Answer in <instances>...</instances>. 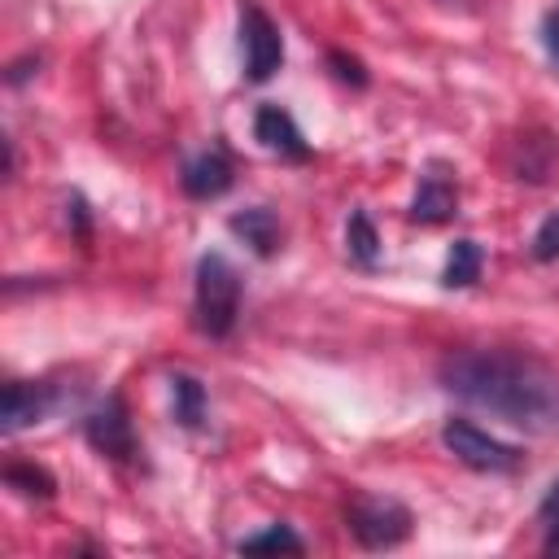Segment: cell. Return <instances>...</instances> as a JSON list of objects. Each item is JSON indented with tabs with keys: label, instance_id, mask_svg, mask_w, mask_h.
<instances>
[{
	"label": "cell",
	"instance_id": "1",
	"mask_svg": "<svg viewBox=\"0 0 559 559\" xmlns=\"http://www.w3.org/2000/svg\"><path fill=\"white\" fill-rule=\"evenodd\" d=\"M437 380L459 402L524 428V432H555L559 428V376L524 354V349H459L445 354Z\"/></svg>",
	"mask_w": 559,
	"mask_h": 559
},
{
	"label": "cell",
	"instance_id": "17",
	"mask_svg": "<svg viewBox=\"0 0 559 559\" xmlns=\"http://www.w3.org/2000/svg\"><path fill=\"white\" fill-rule=\"evenodd\" d=\"M528 253H533V262H559V210L537 223Z\"/></svg>",
	"mask_w": 559,
	"mask_h": 559
},
{
	"label": "cell",
	"instance_id": "9",
	"mask_svg": "<svg viewBox=\"0 0 559 559\" xmlns=\"http://www.w3.org/2000/svg\"><path fill=\"white\" fill-rule=\"evenodd\" d=\"M253 140H258L266 153L284 157V162H310V144H306L297 118H293L284 105H275V100L258 105V114H253Z\"/></svg>",
	"mask_w": 559,
	"mask_h": 559
},
{
	"label": "cell",
	"instance_id": "6",
	"mask_svg": "<svg viewBox=\"0 0 559 559\" xmlns=\"http://www.w3.org/2000/svg\"><path fill=\"white\" fill-rule=\"evenodd\" d=\"M240 61L245 83H266L284 66V35L258 0H240Z\"/></svg>",
	"mask_w": 559,
	"mask_h": 559
},
{
	"label": "cell",
	"instance_id": "14",
	"mask_svg": "<svg viewBox=\"0 0 559 559\" xmlns=\"http://www.w3.org/2000/svg\"><path fill=\"white\" fill-rule=\"evenodd\" d=\"M480 266H485V249L472 240V236H459L445 253V271H441V284L445 288H472L480 280Z\"/></svg>",
	"mask_w": 559,
	"mask_h": 559
},
{
	"label": "cell",
	"instance_id": "19",
	"mask_svg": "<svg viewBox=\"0 0 559 559\" xmlns=\"http://www.w3.org/2000/svg\"><path fill=\"white\" fill-rule=\"evenodd\" d=\"M537 520L546 528V550H559V480H550V489L537 502Z\"/></svg>",
	"mask_w": 559,
	"mask_h": 559
},
{
	"label": "cell",
	"instance_id": "15",
	"mask_svg": "<svg viewBox=\"0 0 559 559\" xmlns=\"http://www.w3.org/2000/svg\"><path fill=\"white\" fill-rule=\"evenodd\" d=\"M236 550L240 555H271V550H284V555H301L306 550V542L280 520V524H266L262 533H249V537H240L236 542Z\"/></svg>",
	"mask_w": 559,
	"mask_h": 559
},
{
	"label": "cell",
	"instance_id": "16",
	"mask_svg": "<svg viewBox=\"0 0 559 559\" xmlns=\"http://www.w3.org/2000/svg\"><path fill=\"white\" fill-rule=\"evenodd\" d=\"M4 485L17 489L22 498H52L57 493V480L39 463H9L4 467Z\"/></svg>",
	"mask_w": 559,
	"mask_h": 559
},
{
	"label": "cell",
	"instance_id": "21",
	"mask_svg": "<svg viewBox=\"0 0 559 559\" xmlns=\"http://www.w3.org/2000/svg\"><path fill=\"white\" fill-rule=\"evenodd\" d=\"M542 48H546V57L559 66V9H550V13L542 17Z\"/></svg>",
	"mask_w": 559,
	"mask_h": 559
},
{
	"label": "cell",
	"instance_id": "8",
	"mask_svg": "<svg viewBox=\"0 0 559 559\" xmlns=\"http://www.w3.org/2000/svg\"><path fill=\"white\" fill-rule=\"evenodd\" d=\"M231 183H236V166H231V153L223 144L192 153L179 170V188L192 201H218L223 192H231Z\"/></svg>",
	"mask_w": 559,
	"mask_h": 559
},
{
	"label": "cell",
	"instance_id": "7",
	"mask_svg": "<svg viewBox=\"0 0 559 559\" xmlns=\"http://www.w3.org/2000/svg\"><path fill=\"white\" fill-rule=\"evenodd\" d=\"M61 389L52 380H4V393H0V428L13 437L22 428H35L44 424L57 406H61Z\"/></svg>",
	"mask_w": 559,
	"mask_h": 559
},
{
	"label": "cell",
	"instance_id": "13",
	"mask_svg": "<svg viewBox=\"0 0 559 559\" xmlns=\"http://www.w3.org/2000/svg\"><path fill=\"white\" fill-rule=\"evenodd\" d=\"M345 253L362 271H376L380 266V253H384L380 249V231H376V223H371V214L362 205L349 210V218H345Z\"/></svg>",
	"mask_w": 559,
	"mask_h": 559
},
{
	"label": "cell",
	"instance_id": "3",
	"mask_svg": "<svg viewBox=\"0 0 559 559\" xmlns=\"http://www.w3.org/2000/svg\"><path fill=\"white\" fill-rule=\"evenodd\" d=\"M441 445H445L463 467H472V472L511 476V472L524 467V450H520V445H511V441L485 432L480 424H472V419H463V415H450V419L441 424Z\"/></svg>",
	"mask_w": 559,
	"mask_h": 559
},
{
	"label": "cell",
	"instance_id": "12",
	"mask_svg": "<svg viewBox=\"0 0 559 559\" xmlns=\"http://www.w3.org/2000/svg\"><path fill=\"white\" fill-rule=\"evenodd\" d=\"M205 411H210L205 384L192 371H170V415H175V424L197 432L205 424Z\"/></svg>",
	"mask_w": 559,
	"mask_h": 559
},
{
	"label": "cell",
	"instance_id": "4",
	"mask_svg": "<svg viewBox=\"0 0 559 559\" xmlns=\"http://www.w3.org/2000/svg\"><path fill=\"white\" fill-rule=\"evenodd\" d=\"M411 524L415 515L397 502V498H371V493H358L349 507H345V528L354 533L358 546L367 550H393L411 537Z\"/></svg>",
	"mask_w": 559,
	"mask_h": 559
},
{
	"label": "cell",
	"instance_id": "5",
	"mask_svg": "<svg viewBox=\"0 0 559 559\" xmlns=\"http://www.w3.org/2000/svg\"><path fill=\"white\" fill-rule=\"evenodd\" d=\"M83 441H87L100 459H114V463H135V459L144 454L140 432H135V424H131V411H127L122 393L100 397V402L83 415Z\"/></svg>",
	"mask_w": 559,
	"mask_h": 559
},
{
	"label": "cell",
	"instance_id": "10",
	"mask_svg": "<svg viewBox=\"0 0 559 559\" xmlns=\"http://www.w3.org/2000/svg\"><path fill=\"white\" fill-rule=\"evenodd\" d=\"M454 214H459V183H454L441 166L424 170V175H419V188H415V197H411L406 218H411V223H424V227H437V223H450Z\"/></svg>",
	"mask_w": 559,
	"mask_h": 559
},
{
	"label": "cell",
	"instance_id": "18",
	"mask_svg": "<svg viewBox=\"0 0 559 559\" xmlns=\"http://www.w3.org/2000/svg\"><path fill=\"white\" fill-rule=\"evenodd\" d=\"M328 70H332L341 83H349V87H367V79H371L367 66H362L354 52H345V48H332V52H328Z\"/></svg>",
	"mask_w": 559,
	"mask_h": 559
},
{
	"label": "cell",
	"instance_id": "20",
	"mask_svg": "<svg viewBox=\"0 0 559 559\" xmlns=\"http://www.w3.org/2000/svg\"><path fill=\"white\" fill-rule=\"evenodd\" d=\"M66 223L74 227V236H79V240H87V236H92V210H87L83 192H70V201H66Z\"/></svg>",
	"mask_w": 559,
	"mask_h": 559
},
{
	"label": "cell",
	"instance_id": "2",
	"mask_svg": "<svg viewBox=\"0 0 559 559\" xmlns=\"http://www.w3.org/2000/svg\"><path fill=\"white\" fill-rule=\"evenodd\" d=\"M240 301H245V280L231 266V258L218 249L201 253L197 271H192V323H197V332L210 341L231 336V328L240 319Z\"/></svg>",
	"mask_w": 559,
	"mask_h": 559
},
{
	"label": "cell",
	"instance_id": "11",
	"mask_svg": "<svg viewBox=\"0 0 559 559\" xmlns=\"http://www.w3.org/2000/svg\"><path fill=\"white\" fill-rule=\"evenodd\" d=\"M227 231H231L236 240H245L258 258H275V253L284 249V223H280V214L266 210V205H245V210L227 214Z\"/></svg>",
	"mask_w": 559,
	"mask_h": 559
}]
</instances>
